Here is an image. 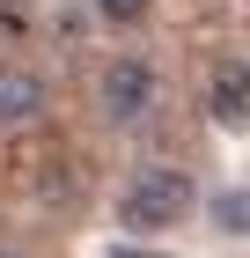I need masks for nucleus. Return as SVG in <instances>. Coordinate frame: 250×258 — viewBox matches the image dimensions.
I'll list each match as a JSON object with an SVG mask.
<instances>
[{"label":"nucleus","mask_w":250,"mask_h":258,"mask_svg":"<svg viewBox=\"0 0 250 258\" xmlns=\"http://www.w3.org/2000/svg\"><path fill=\"white\" fill-rule=\"evenodd\" d=\"M192 214V177L170 170V162H154V170H133V184L118 192V221L154 236V229H177V221Z\"/></svg>","instance_id":"f257e3e1"},{"label":"nucleus","mask_w":250,"mask_h":258,"mask_svg":"<svg viewBox=\"0 0 250 258\" xmlns=\"http://www.w3.org/2000/svg\"><path fill=\"white\" fill-rule=\"evenodd\" d=\"M154 96H162V81H154V67L140 59V52H118V59L103 67V81H96V103H103V118H111V125L147 118Z\"/></svg>","instance_id":"f03ea898"},{"label":"nucleus","mask_w":250,"mask_h":258,"mask_svg":"<svg viewBox=\"0 0 250 258\" xmlns=\"http://www.w3.org/2000/svg\"><path fill=\"white\" fill-rule=\"evenodd\" d=\"M206 111H213L221 125H243V118H250V67H243V59H221V67H213Z\"/></svg>","instance_id":"7ed1b4c3"},{"label":"nucleus","mask_w":250,"mask_h":258,"mask_svg":"<svg viewBox=\"0 0 250 258\" xmlns=\"http://www.w3.org/2000/svg\"><path fill=\"white\" fill-rule=\"evenodd\" d=\"M44 111V81L22 67H0V125H30Z\"/></svg>","instance_id":"20e7f679"},{"label":"nucleus","mask_w":250,"mask_h":258,"mask_svg":"<svg viewBox=\"0 0 250 258\" xmlns=\"http://www.w3.org/2000/svg\"><path fill=\"white\" fill-rule=\"evenodd\" d=\"M213 221H221L228 236H250V192H221L213 199Z\"/></svg>","instance_id":"39448f33"},{"label":"nucleus","mask_w":250,"mask_h":258,"mask_svg":"<svg viewBox=\"0 0 250 258\" xmlns=\"http://www.w3.org/2000/svg\"><path fill=\"white\" fill-rule=\"evenodd\" d=\"M140 8H147V0H103V15H111V22H133Z\"/></svg>","instance_id":"423d86ee"}]
</instances>
